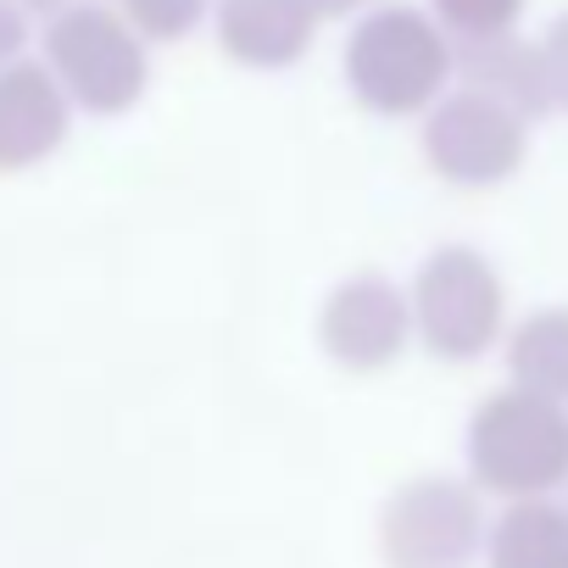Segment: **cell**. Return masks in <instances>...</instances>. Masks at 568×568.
Masks as SVG:
<instances>
[{"instance_id": "6da1fadb", "label": "cell", "mask_w": 568, "mask_h": 568, "mask_svg": "<svg viewBox=\"0 0 568 568\" xmlns=\"http://www.w3.org/2000/svg\"><path fill=\"white\" fill-rule=\"evenodd\" d=\"M346 95L385 123H418L457 84V40L429 7L413 0H379L357 12L341 45Z\"/></svg>"}, {"instance_id": "2e32d148", "label": "cell", "mask_w": 568, "mask_h": 568, "mask_svg": "<svg viewBox=\"0 0 568 568\" xmlns=\"http://www.w3.org/2000/svg\"><path fill=\"white\" fill-rule=\"evenodd\" d=\"M29 45V12L18 0H0V68H12Z\"/></svg>"}, {"instance_id": "277c9868", "label": "cell", "mask_w": 568, "mask_h": 568, "mask_svg": "<svg viewBox=\"0 0 568 568\" xmlns=\"http://www.w3.org/2000/svg\"><path fill=\"white\" fill-rule=\"evenodd\" d=\"M45 68L90 118H123L151 90V40L106 0H68L45 18Z\"/></svg>"}, {"instance_id": "7a4b0ae2", "label": "cell", "mask_w": 568, "mask_h": 568, "mask_svg": "<svg viewBox=\"0 0 568 568\" xmlns=\"http://www.w3.org/2000/svg\"><path fill=\"white\" fill-rule=\"evenodd\" d=\"M463 452H468V479L485 496L501 501L557 496L568 485V402L535 396L507 379L468 413Z\"/></svg>"}, {"instance_id": "8fae6325", "label": "cell", "mask_w": 568, "mask_h": 568, "mask_svg": "<svg viewBox=\"0 0 568 568\" xmlns=\"http://www.w3.org/2000/svg\"><path fill=\"white\" fill-rule=\"evenodd\" d=\"M485 568H568V507L557 496L507 501L490 518Z\"/></svg>"}, {"instance_id": "5b68a950", "label": "cell", "mask_w": 568, "mask_h": 568, "mask_svg": "<svg viewBox=\"0 0 568 568\" xmlns=\"http://www.w3.org/2000/svg\"><path fill=\"white\" fill-rule=\"evenodd\" d=\"M529 118L468 90V84H452L424 118H418V156L424 168L452 184V190H468V195H485V190H501L524 173L529 162Z\"/></svg>"}, {"instance_id": "8992f818", "label": "cell", "mask_w": 568, "mask_h": 568, "mask_svg": "<svg viewBox=\"0 0 568 568\" xmlns=\"http://www.w3.org/2000/svg\"><path fill=\"white\" fill-rule=\"evenodd\" d=\"M485 490L457 474H418L379 507L385 568H474L485 557Z\"/></svg>"}, {"instance_id": "e0dca14e", "label": "cell", "mask_w": 568, "mask_h": 568, "mask_svg": "<svg viewBox=\"0 0 568 568\" xmlns=\"http://www.w3.org/2000/svg\"><path fill=\"white\" fill-rule=\"evenodd\" d=\"M368 7H379V0H318L324 18H346V23H352L357 12H368Z\"/></svg>"}, {"instance_id": "7c38bea8", "label": "cell", "mask_w": 568, "mask_h": 568, "mask_svg": "<svg viewBox=\"0 0 568 568\" xmlns=\"http://www.w3.org/2000/svg\"><path fill=\"white\" fill-rule=\"evenodd\" d=\"M501 363H507L513 385L568 402V302H546V307H529L524 318H513L507 341H501Z\"/></svg>"}, {"instance_id": "30bf717a", "label": "cell", "mask_w": 568, "mask_h": 568, "mask_svg": "<svg viewBox=\"0 0 568 568\" xmlns=\"http://www.w3.org/2000/svg\"><path fill=\"white\" fill-rule=\"evenodd\" d=\"M457 84L524 112L529 123L551 118V73H546V45L529 40L524 29L490 34V40H468L457 45Z\"/></svg>"}, {"instance_id": "4fadbf2b", "label": "cell", "mask_w": 568, "mask_h": 568, "mask_svg": "<svg viewBox=\"0 0 568 568\" xmlns=\"http://www.w3.org/2000/svg\"><path fill=\"white\" fill-rule=\"evenodd\" d=\"M424 7L446 23V34L457 45H468V40H490V34L518 29L524 12H529V0H424Z\"/></svg>"}, {"instance_id": "9a60e30c", "label": "cell", "mask_w": 568, "mask_h": 568, "mask_svg": "<svg viewBox=\"0 0 568 568\" xmlns=\"http://www.w3.org/2000/svg\"><path fill=\"white\" fill-rule=\"evenodd\" d=\"M540 45H546V73H551V106H557V118H568V12H557L546 23Z\"/></svg>"}, {"instance_id": "ac0fdd59", "label": "cell", "mask_w": 568, "mask_h": 568, "mask_svg": "<svg viewBox=\"0 0 568 568\" xmlns=\"http://www.w3.org/2000/svg\"><path fill=\"white\" fill-rule=\"evenodd\" d=\"M18 7H23L29 18H34V12H40V18H51V12H62V7H68V0H18Z\"/></svg>"}, {"instance_id": "5bb4252c", "label": "cell", "mask_w": 568, "mask_h": 568, "mask_svg": "<svg viewBox=\"0 0 568 568\" xmlns=\"http://www.w3.org/2000/svg\"><path fill=\"white\" fill-rule=\"evenodd\" d=\"M123 18L151 40V45H179L190 40L201 23H212V7L217 0H118Z\"/></svg>"}, {"instance_id": "9c48e42d", "label": "cell", "mask_w": 568, "mask_h": 568, "mask_svg": "<svg viewBox=\"0 0 568 568\" xmlns=\"http://www.w3.org/2000/svg\"><path fill=\"white\" fill-rule=\"evenodd\" d=\"M73 101L45 62L18 57L0 68V179L51 162L73 134Z\"/></svg>"}, {"instance_id": "52a82bcc", "label": "cell", "mask_w": 568, "mask_h": 568, "mask_svg": "<svg viewBox=\"0 0 568 568\" xmlns=\"http://www.w3.org/2000/svg\"><path fill=\"white\" fill-rule=\"evenodd\" d=\"M413 346H418V329H413V296L402 278H390L379 267H357L324 291L318 352L341 374H357V379L390 374Z\"/></svg>"}, {"instance_id": "ba28073f", "label": "cell", "mask_w": 568, "mask_h": 568, "mask_svg": "<svg viewBox=\"0 0 568 568\" xmlns=\"http://www.w3.org/2000/svg\"><path fill=\"white\" fill-rule=\"evenodd\" d=\"M324 23L329 18L318 12V0H217L212 7V40L245 73H291L313 57Z\"/></svg>"}, {"instance_id": "3957f363", "label": "cell", "mask_w": 568, "mask_h": 568, "mask_svg": "<svg viewBox=\"0 0 568 568\" xmlns=\"http://www.w3.org/2000/svg\"><path fill=\"white\" fill-rule=\"evenodd\" d=\"M407 296H413L418 346L435 363L468 368L485 352H501L507 324H513V302H507L501 267L479 245H468V240L435 245L418 262V273L407 278Z\"/></svg>"}]
</instances>
